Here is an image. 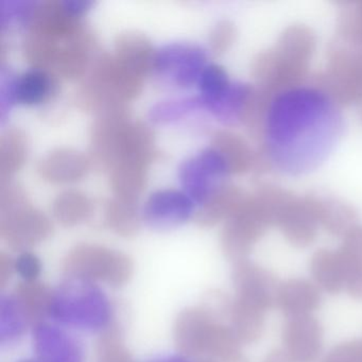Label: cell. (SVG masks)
I'll return each instance as SVG.
<instances>
[{"mask_svg":"<svg viewBox=\"0 0 362 362\" xmlns=\"http://www.w3.org/2000/svg\"><path fill=\"white\" fill-rule=\"evenodd\" d=\"M342 131L340 105L315 84H304L273 97L258 152L269 170L305 175L328 158Z\"/></svg>","mask_w":362,"mask_h":362,"instance_id":"6da1fadb","label":"cell"},{"mask_svg":"<svg viewBox=\"0 0 362 362\" xmlns=\"http://www.w3.org/2000/svg\"><path fill=\"white\" fill-rule=\"evenodd\" d=\"M315 49V35L305 25L288 27L273 47L252 63L256 86L275 96L304 86Z\"/></svg>","mask_w":362,"mask_h":362,"instance_id":"7a4b0ae2","label":"cell"},{"mask_svg":"<svg viewBox=\"0 0 362 362\" xmlns=\"http://www.w3.org/2000/svg\"><path fill=\"white\" fill-rule=\"evenodd\" d=\"M144 82L122 69L113 54H100L80 88L78 103L96 116L127 107V103L141 94Z\"/></svg>","mask_w":362,"mask_h":362,"instance_id":"3957f363","label":"cell"},{"mask_svg":"<svg viewBox=\"0 0 362 362\" xmlns=\"http://www.w3.org/2000/svg\"><path fill=\"white\" fill-rule=\"evenodd\" d=\"M0 228L13 245H30L50 232L49 220L33 209L26 192L16 182L0 183Z\"/></svg>","mask_w":362,"mask_h":362,"instance_id":"277c9868","label":"cell"},{"mask_svg":"<svg viewBox=\"0 0 362 362\" xmlns=\"http://www.w3.org/2000/svg\"><path fill=\"white\" fill-rule=\"evenodd\" d=\"M313 84L337 105H362V48L336 46L328 52L327 66Z\"/></svg>","mask_w":362,"mask_h":362,"instance_id":"5b68a950","label":"cell"},{"mask_svg":"<svg viewBox=\"0 0 362 362\" xmlns=\"http://www.w3.org/2000/svg\"><path fill=\"white\" fill-rule=\"evenodd\" d=\"M180 175L186 194L202 205L218 188L228 183L230 173L221 156L211 148L186 162Z\"/></svg>","mask_w":362,"mask_h":362,"instance_id":"8992f818","label":"cell"},{"mask_svg":"<svg viewBox=\"0 0 362 362\" xmlns=\"http://www.w3.org/2000/svg\"><path fill=\"white\" fill-rule=\"evenodd\" d=\"M131 122L128 107L96 116L90 133V160L99 169L109 171L120 137Z\"/></svg>","mask_w":362,"mask_h":362,"instance_id":"52a82bcc","label":"cell"},{"mask_svg":"<svg viewBox=\"0 0 362 362\" xmlns=\"http://www.w3.org/2000/svg\"><path fill=\"white\" fill-rule=\"evenodd\" d=\"M203 50L194 46H170L156 54L154 69L160 73H173L175 82L180 86H187L200 79L205 66Z\"/></svg>","mask_w":362,"mask_h":362,"instance_id":"ba28073f","label":"cell"},{"mask_svg":"<svg viewBox=\"0 0 362 362\" xmlns=\"http://www.w3.org/2000/svg\"><path fill=\"white\" fill-rule=\"evenodd\" d=\"M90 158L71 148H59L44 156L37 165L42 179L52 184L75 183L88 175Z\"/></svg>","mask_w":362,"mask_h":362,"instance_id":"9c48e42d","label":"cell"},{"mask_svg":"<svg viewBox=\"0 0 362 362\" xmlns=\"http://www.w3.org/2000/svg\"><path fill=\"white\" fill-rule=\"evenodd\" d=\"M113 56L124 69L145 80L153 71L156 54L145 35L127 31L116 39Z\"/></svg>","mask_w":362,"mask_h":362,"instance_id":"30bf717a","label":"cell"},{"mask_svg":"<svg viewBox=\"0 0 362 362\" xmlns=\"http://www.w3.org/2000/svg\"><path fill=\"white\" fill-rule=\"evenodd\" d=\"M211 148L221 156L230 175L259 173L258 151H254L240 135L232 131H217L211 139Z\"/></svg>","mask_w":362,"mask_h":362,"instance_id":"8fae6325","label":"cell"},{"mask_svg":"<svg viewBox=\"0 0 362 362\" xmlns=\"http://www.w3.org/2000/svg\"><path fill=\"white\" fill-rule=\"evenodd\" d=\"M192 202L189 197L177 190H160L151 194L144 216L153 226L166 228L185 221L192 215Z\"/></svg>","mask_w":362,"mask_h":362,"instance_id":"7c38bea8","label":"cell"},{"mask_svg":"<svg viewBox=\"0 0 362 362\" xmlns=\"http://www.w3.org/2000/svg\"><path fill=\"white\" fill-rule=\"evenodd\" d=\"M56 77L49 71L33 69L10 82L9 100L27 105L45 103L56 93Z\"/></svg>","mask_w":362,"mask_h":362,"instance_id":"4fadbf2b","label":"cell"},{"mask_svg":"<svg viewBox=\"0 0 362 362\" xmlns=\"http://www.w3.org/2000/svg\"><path fill=\"white\" fill-rule=\"evenodd\" d=\"M247 194L233 184L218 188L197 213L196 222L203 226H214L226 218L232 217Z\"/></svg>","mask_w":362,"mask_h":362,"instance_id":"5bb4252c","label":"cell"},{"mask_svg":"<svg viewBox=\"0 0 362 362\" xmlns=\"http://www.w3.org/2000/svg\"><path fill=\"white\" fill-rule=\"evenodd\" d=\"M28 141L20 129L12 128L0 137V183L11 181L27 158Z\"/></svg>","mask_w":362,"mask_h":362,"instance_id":"9a60e30c","label":"cell"},{"mask_svg":"<svg viewBox=\"0 0 362 362\" xmlns=\"http://www.w3.org/2000/svg\"><path fill=\"white\" fill-rule=\"evenodd\" d=\"M147 167L119 164L110 169V184L114 197L137 202L147 183Z\"/></svg>","mask_w":362,"mask_h":362,"instance_id":"2e32d148","label":"cell"},{"mask_svg":"<svg viewBox=\"0 0 362 362\" xmlns=\"http://www.w3.org/2000/svg\"><path fill=\"white\" fill-rule=\"evenodd\" d=\"M52 213L60 223L75 226L90 218L93 213V202L79 190H67L54 199Z\"/></svg>","mask_w":362,"mask_h":362,"instance_id":"e0dca14e","label":"cell"},{"mask_svg":"<svg viewBox=\"0 0 362 362\" xmlns=\"http://www.w3.org/2000/svg\"><path fill=\"white\" fill-rule=\"evenodd\" d=\"M356 214L351 206L337 199L319 197L320 226L334 234H346L353 228Z\"/></svg>","mask_w":362,"mask_h":362,"instance_id":"ac0fdd59","label":"cell"},{"mask_svg":"<svg viewBox=\"0 0 362 362\" xmlns=\"http://www.w3.org/2000/svg\"><path fill=\"white\" fill-rule=\"evenodd\" d=\"M105 221L120 234H132L139 226L137 202L124 199H110L105 204Z\"/></svg>","mask_w":362,"mask_h":362,"instance_id":"d6986e66","label":"cell"},{"mask_svg":"<svg viewBox=\"0 0 362 362\" xmlns=\"http://www.w3.org/2000/svg\"><path fill=\"white\" fill-rule=\"evenodd\" d=\"M338 30L347 45L362 48V0L343 4Z\"/></svg>","mask_w":362,"mask_h":362,"instance_id":"ffe728a7","label":"cell"},{"mask_svg":"<svg viewBox=\"0 0 362 362\" xmlns=\"http://www.w3.org/2000/svg\"><path fill=\"white\" fill-rule=\"evenodd\" d=\"M236 27L230 21H220L209 35V45L214 54H226L236 40Z\"/></svg>","mask_w":362,"mask_h":362,"instance_id":"44dd1931","label":"cell"},{"mask_svg":"<svg viewBox=\"0 0 362 362\" xmlns=\"http://www.w3.org/2000/svg\"><path fill=\"white\" fill-rule=\"evenodd\" d=\"M18 269L25 277H35L39 272V262L35 256L25 254L18 260Z\"/></svg>","mask_w":362,"mask_h":362,"instance_id":"7402d4cb","label":"cell"},{"mask_svg":"<svg viewBox=\"0 0 362 362\" xmlns=\"http://www.w3.org/2000/svg\"><path fill=\"white\" fill-rule=\"evenodd\" d=\"M359 112H360V117H361V120H362V105H361V107H359Z\"/></svg>","mask_w":362,"mask_h":362,"instance_id":"603a6c76","label":"cell"}]
</instances>
